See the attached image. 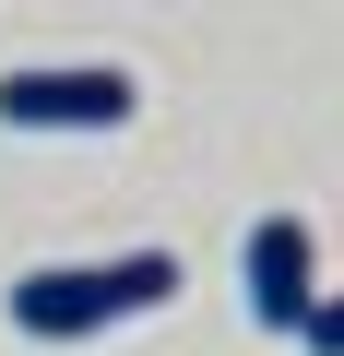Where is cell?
<instances>
[{
  "label": "cell",
  "mask_w": 344,
  "mask_h": 356,
  "mask_svg": "<svg viewBox=\"0 0 344 356\" xmlns=\"http://www.w3.org/2000/svg\"><path fill=\"white\" fill-rule=\"evenodd\" d=\"M238 285H249V321H261V332H297V309L320 297V238H309L297 214H261V226L238 238Z\"/></svg>",
  "instance_id": "obj_3"
},
{
  "label": "cell",
  "mask_w": 344,
  "mask_h": 356,
  "mask_svg": "<svg viewBox=\"0 0 344 356\" xmlns=\"http://www.w3.org/2000/svg\"><path fill=\"white\" fill-rule=\"evenodd\" d=\"M297 344H309V356H344V285H320V297L297 309Z\"/></svg>",
  "instance_id": "obj_4"
},
{
  "label": "cell",
  "mask_w": 344,
  "mask_h": 356,
  "mask_svg": "<svg viewBox=\"0 0 344 356\" xmlns=\"http://www.w3.org/2000/svg\"><path fill=\"white\" fill-rule=\"evenodd\" d=\"M142 83L119 60H24L0 72V131H131Z\"/></svg>",
  "instance_id": "obj_2"
},
{
  "label": "cell",
  "mask_w": 344,
  "mask_h": 356,
  "mask_svg": "<svg viewBox=\"0 0 344 356\" xmlns=\"http://www.w3.org/2000/svg\"><path fill=\"white\" fill-rule=\"evenodd\" d=\"M179 297V250H107V261H48L13 285V332L24 344H95L119 321H154Z\"/></svg>",
  "instance_id": "obj_1"
}]
</instances>
